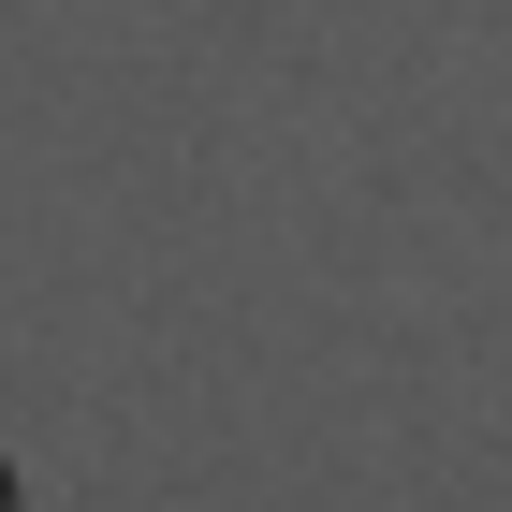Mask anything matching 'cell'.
<instances>
[{
	"mask_svg": "<svg viewBox=\"0 0 512 512\" xmlns=\"http://www.w3.org/2000/svg\"><path fill=\"white\" fill-rule=\"evenodd\" d=\"M0 512H15V469H0Z\"/></svg>",
	"mask_w": 512,
	"mask_h": 512,
	"instance_id": "cell-1",
	"label": "cell"
}]
</instances>
